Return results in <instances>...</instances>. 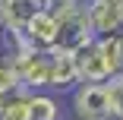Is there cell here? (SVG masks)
<instances>
[{
	"instance_id": "6da1fadb",
	"label": "cell",
	"mask_w": 123,
	"mask_h": 120,
	"mask_svg": "<svg viewBox=\"0 0 123 120\" xmlns=\"http://www.w3.org/2000/svg\"><path fill=\"white\" fill-rule=\"evenodd\" d=\"M73 107L79 120H111L114 107L107 82H79L73 88Z\"/></svg>"
},
{
	"instance_id": "7a4b0ae2",
	"label": "cell",
	"mask_w": 123,
	"mask_h": 120,
	"mask_svg": "<svg viewBox=\"0 0 123 120\" xmlns=\"http://www.w3.org/2000/svg\"><path fill=\"white\" fill-rule=\"evenodd\" d=\"M73 60H76V69H79L82 82H107L114 76L104 51L98 47V38H92L88 44H82L79 51H73Z\"/></svg>"
},
{
	"instance_id": "3957f363",
	"label": "cell",
	"mask_w": 123,
	"mask_h": 120,
	"mask_svg": "<svg viewBox=\"0 0 123 120\" xmlns=\"http://www.w3.org/2000/svg\"><path fill=\"white\" fill-rule=\"evenodd\" d=\"M82 3L95 35H111L123 29V3L117 0H82Z\"/></svg>"
},
{
	"instance_id": "277c9868",
	"label": "cell",
	"mask_w": 123,
	"mask_h": 120,
	"mask_svg": "<svg viewBox=\"0 0 123 120\" xmlns=\"http://www.w3.org/2000/svg\"><path fill=\"white\" fill-rule=\"evenodd\" d=\"M47 51H51V82H47V92H73L82 82L73 54L60 51V47H47Z\"/></svg>"
},
{
	"instance_id": "5b68a950",
	"label": "cell",
	"mask_w": 123,
	"mask_h": 120,
	"mask_svg": "<svg viewBox=\"0 0 123 120\" xmlns=\"http://www.w3.org/2000/svg\"><path fill=\"white\" fill-rule=\"evenodd\" d=\"M38 10H51V0H0V25L6 32H22Z\"/></svg>"
},
{
	"instance_id": "8992f818",
	"label": "cell",
	"mask_w": 123,
	"mask_h": 120,
	"mask_svg": "<svg viewBox=\"0 0 123 120\" xmlns=\"http://www.w3.org/2000/svg\"><path fill=\"white\" fill-rule=\"evenodd\" d=\"M19 35L25 38L32 47H41V51L54 47V44H57V19H54V13H51V10H38L25 25H22Z\"/></svg>"
},
{
	"instance_id": "52a82bcc",
	"label": "cell",
	"mask_w": 123,
	"mask_h": 120,
	"mask_svg": "<svg viewBox=\"0 0 123 120\" xmlns=\"http://www.w3.org/2000/svg\"><path fill=\"white\" fill-rule=\"evenodd\" d=\"M29 88H13L0 95V120H29Z\"/></svg>"
},
{
	"instance_id": "ba28073f",
	"label": "cell",
	"mask_w": 123,
	"mask_h": 120,
	"mask_svg": "<svg viewBox=\"0 0 123 120\" xmlns=\"http://www.w3.org/2000/svg\"><path fill=\"white\" fill-rule=\"evenodd\" d=\"M29 120H63V107L51 92L29 95Z\"/></svg>"
},
{
	"instance_id": "9c48e42d",
	"label": "cell",
	"mask_w": 123,
	"mask_h": 120,
	"mask_svg": "<svg viewBox=\"0 0 123 120\" xmlns=\"http://www.w3.org/2000/svg\"><path fill=\"white\" fill-rule=\"evenodd\" d=\"M22 82H19V73H16V66H13V60L6 57V54H0V95L3 92H13V88H19Z\"/></svg>"
},
{
	"instance_id": "30bf717a",
	"label": "cell",
	"mask_w": 123,
	"mask_h": 120,
	"mask_svg": "<svg viewBox=\"0 0 123 120\" xmlns=\"http://www.w3.org/2000/svg\"><path fill=\"white\" fill-rule=\"evenodd\" d=\"M3 38H6V29L0 25V47H3Z\"/></svg>"
},
{
	"instance_id": "8fae6325",
	"label": "cell",
	"mask_w": 123,
	"mask_h": 120,
	"mask_svg": "<svg viewBox=\"0 0 123 120\" xmlns=\"http://www.w3.org/2000/svg\"><path fill=\"white\" fill-rule=\"evenodd\" d=\"M117 3H123V0H117Z\"/></svg>"
},
{
	"instance_id": "7c38bea8",
	"label": "cell",
	"mask_w": 123,
	"mask_h": 120,
	"mask_svg": "<svg viewBox=\"0 0 123 120\" xmlns=\"http://www.w3.org/2000/svg\"><path fill=\"white\" fill-rule=\"evenodd\" d=\"M120 120H123V117H120Z\"/></svg>"
}]
</instances>
